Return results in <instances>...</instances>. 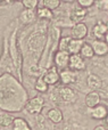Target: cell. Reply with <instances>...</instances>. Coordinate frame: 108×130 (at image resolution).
I'll list each match as a JSON object with an SVG mask.
<instances>
[{
  "mask_svg": "<svg viewBox=\"0 0 108 130\" xmlns=\"http://www.w3.org/2000/svg\"><path fill=\"white\" fill-rule=\"evenodd\" d=\"M43 106H45V99L42 96L38 95V96L31 98L26 104V111L30 114H39L42 111Z\"/></svg>",
  "mask_w": 108,
  "mask_h": 130,
  "instance_id": "cell-1",
  "label": "cell"
},
{
  "mask_svg": "<svg viewBox=\"0 0 108 130\" xmlns=\"http://www.w3.org/2000/svg\"><path fill=\"white\" fill-rule=\"evenodd\" d=\"M77 79H79V76H77L76 72L71 69H63L59 72V80L65 86L75 83L77 81Z\"/></svg>",
  "mask_w": 108,
  "mask_h": 130,
  "instance_id": "cell-2",
  "label": "cell"
},
{
  "mask_svg": "<svg viewBox=\"0 0 108 130\" xmlns=\"http://www.w3.org/2000/svg\"><path fill=\"white\" fill-rule=\"evenodd\" d=\"M68 67L73 71H82L85 69V62L84 58L80 54H73L70 55L68 59Z\"/></svg>",
  "mask_w": 108,
  "mask_h": 130,
  "instance_id": "cell-3",
  "label": "cell"
},
{
  "mask_svg": "<svg viewBox=\"0 0 108 130\" xmlns=\"http://www.w3.org/2000/svg\"><path fill=\"white\" fill-rule=\"evenodd\" d=\"M88 34V26L84 23H75V25L72 27V38L77 40H83Z\"/></svg>",
  "mask_w": 108,
  "mask_h": 130,
  "instance_id": "cell-4",
  "label": "cell"
},
{
  "mask_svg": "<svg viewBox=\"0 0 108 130\" xmlns=\"http://www.w3.org/2000/svg\"><path fill=\"white\" fill-rule=\"evenodd\" d=\"M91 47H92L93 54L97 55V56H105L107 55L108 52V45L106 41L100 40V39H95L91 43Z\"/></svg>",
  "mask_w": 108,
  "mask_h": 130,
  "instance_id": "cell-5",
  "label": "cell"
},
{
  "mask_svg": "<svg viewBox=\"0 0 108 130\" xmlns=\"http://www.w3.org/2000/svg\"><path fill=\"white\" fill-rule=\"evenodd\" d=\"M68 59H70V54L67 52L58 50L55 55V64L60 69H66L68 66Z\"/></svg>",
  "mask_w": 108,
  "mask_h": 130,
  "instance_id": "cell-6",
  "label": "cell"
},
{
  "mask_svg": "<svg viewBox=\"0 0 108 130\" xmlns=\"http://www.w3.org/2000/svg\"><path fill=\"white\" fill-rule=\"evenodd\" d=\"M42 79L45 80V82L47 83L48 86L56 85V83L59 81V73L57 72L56 67H51V69H49L45 74H43Z\"/></svg>",
  "mask_w": 108,
  "mask_h": 130,
  "instance_id": "cell-7",
  "label": "cell"
},
{
  "mask_svg": "<svg viewBox=\"0 0 108 130\" xmlns=\"http://www.w3.org/2000/svg\"><path fill=\"white\" fill-rule=\"evenodd\" d=\"M59 97H60L61 101H64L65 103H72V102L76 98V95H75L74 90L66 86V87H63L59 89Z\"/></svg>",
  "mask_w": 108,
  "mask_h": 130,
  "instance_id": "cell-8",
  "label": "cell"
},
{
  "mask_svg": "<svg viewBox=\"0 0 108 130\" xmlns=\"http://www.w3.org/2000/svg\"><path fill=\"white\" fill-rule=\"evenodd\" d=\"M84 103H85L87 107L89 108H93L95 106L99 105L100 103V95L97 91H91L89 94H87L85 99H84Z\"/></svg>",
  "mask_w": 108,
  "mask_h": 130,
  "instance_id": "cell-9",
  "label": "cell"
},
{
  "mask_svg": "<svg viewBox=\"0 0 108 130\" xmlns=\"http://www.w3.org/2000/svg\"><path fill=\"white\" fill-rule=\"evenodd\" d=\"M87 85L92 91H97L98 89L102 87V80L96 74H90L87 78Z\"/></svg>",
  "mask_w": 108,
  "mask_h": 130,
  "instance_id": "cell-10",
  "label": "cell"
},
{
  "mask_svg": "<svg viewBox=\"0 0 108 130\" xmlns=\"http://www.w3.org/2000/svg\"><path fill=\"white\" fill-rule=\"evenodd\" d=\"M107 32H108L107 24H105V23H102V22H98L92 29L93 36L97 39H100V40H101V38L107 36Z\"/></svg>",
  "mask_w": 108,
  "mask_h": 130,
  "instance_id": "cell-11",
  "label": "cell"
},
{
  "mask_svg": "<svg viewBox=\"0 0 108 130\" xmlns=\"http://www.w3.org/2000/svg\"><path fill=\"white\" fill-rule=\"evenodd\" d=\"M91 117L95 120H101L107 117V107L104 105H97L91 108Z\"/></svg>",
  "mask_w": 108,
  "mask_h": 130,
  "instance_id": "cell-12",
  "label": "cell"
},
{
  "mask_svg": "<svg viewBox=\"0 0 108 130\" xmlns=\"http://www.w3.org/2000/svg\"><path fill=\"white\" fill-rule=\"evenodd\" d=\"M82 45H83V40H77V39H73L71 38L70 43H68V48H67V53L70 55L73 54H79L80 49H81Z\"/></svg>",
  "mask_w": 108,
  "mask_h": 130,
  "instance_id": "cell-13",
  "label": "cell"
},
{
  "mask_svg": "<svg viewBox=\"0 0 108 130\" xmlns=\"http://www.w3.org/2000/svg\"><path fill=\"white\" fill-rule=\"evenodd\" d=\"M85 16H87V9L82 8V7H77L71 14V20L75 23H80L84 20Z\"/></svg>",
  "mask_w": 108,
  "mask_h": 130,
  "instance_id": "cell-14",
  "label": "cell"
},
{
  "mask_svg": "<svg viewBox=\"0 0 108 130\" xmlns=\"http://www.w3.org/2000/svg\"><path fill=\"white\" fill-rule=\"evenodd\" d=\"M47 117L49 118V120L52 123H60L63 121V113L59 108H51V110L48 111Z\"/></svg>",
  "mask_w": 108,
  "mask_h": 130,
  "instance_id": "cell-15",
  "label": "cell"
},
{
  "mask_svg": "<svg viewBox=\"0 0 108 130\" xmlns=\"http://www.w3.org/2000/svg\"><path fill=\"white\" fill-rule=\"evenodd\" d=\"M35 16L36 14L33 9H25L20 14V21H22L23 24H29V23L33 22L35 20Z\"/></svg>",
  "mask_w": 108,
  "mask_h": 130,
  "instance_id": "cell-16",
  "label": "cell"
},
{
  "mask_svg": "<svg viewBox=\"0 0 108 130\" xmlns=\"http://www.w3.org/2000/svg\"><path fill=\"white\" fill-rule=\"evenodd\" d=\"M11 126H13V130H31V127L27 123V121L22 119V118L14 119Z\"/></svg>",
  "mask_w": 108,
  "mask_h": 130,
  "instance_id": "cell-17",
  "label": "cell"
},
{
  "mask_svg": "<svg viewBox=\"0 0 108 130\" xmlns=\"http://www.w3.org/2000/svg\"><path fill=\"white\" fill-rule=\"evenodd\" d=\"M79 54L81 55L83 58H91V57L95 56L91 45H90V43H87V42H83V45H82V47H81V49H80Z\"/></svg>",
  "mask_w": 108,
  "mask_h": 130,
  "instance_id": "cell-18",
  "label": "cell"
},
{
  "mask_svg": "<svg viewBox=\"0 0 108 130\" xmlns=\"http://www.w3.org/2000/svg\"><path fill=\"white\" fill-rule=\"evenodd\" d=\"M14 121V118L11 117L10 114H8V113H0V126L1 127H9L11 126V123H13Z\"/></svg>",
  "mask_w": 108,
  "mask_h": 130,
  "instance_id": "cell-19",
  "label": "cell"
},
{
  "mask_svg": "<svg viewBox=\"0 0 108 130\" xmlns=\"http://www.w3.org/2000/svg\"><path fill=\"white\" fill-rule=\"evenodd\" d=\"M35 14L38 17L42 18V20H51L52 18V10H49L48 8H45V7L39 8Z\"/></svg>",
  "mask_w": 108,
  "mask_h": 130,
  "instance_id": "cell-20",
  "label": "cell"
},
{
  "mask_svg": "<svg viewBox=\"0 0 108 130\" xmlns=\"http://www.w3.org/2000/svg\"><path fill=\"white\" fill-rule=\"evenodd\" d=\"M42 5L45 8H48L49 10H55L59 7L60 0H42Z\"/></svg>",
  "mask_w": 108,
  "mask_h": 130,
  "instance_id": "cell-21",
  "label": "cell"
},
{
  "mask_svg": "<svg viewBox=\"0 0 108 130\" xmlns=\"http://www.w3.org/2000/svg\"><path fill=\"white\" fill-rule=\"evenodd\" d=\"M34 88H35V90H38L39 92H47L48 91V85L45 82V80H43L42 78H39L38 80L35 81Z\"/></svg>",
  "mask_w": 108,
  "mask_h": 130,
  "instance_id": "cell-22",
  "label": "cell"
},
{
  "mask_svg": "<svg viewBox=\"0 0 108 130\" xmlns=\"http://www.w3.org/2000/svg\"><path fill=\"white\" fill-rule=\"evenodd\" d=\"M70 40H71L70 37H64V38H61L60 40H59V43H58V49L61 50V52H67Z\"/></svg>",
  "mask_w": 108,
  "mask_h": 130,
  "instance_id": "cell-23",
  "label": "cell"
},
{
  "mask_svg": "<svg viewBox=\"0 0 108 130\" xmlns=\"http://www.w3.org/2000/svg\"><path fill=\"white\" fill-rule=\"evenodd\" d=\"M23 6L26 9H35L39 5V0H22Z\"/></svg>",
  "mask_w": 108,
  "mask_h": 130,
  "instance_id": "cell-24",
  "label": "cell"
},
{
  "mask_svg": "<svg viewBox=\"0 0 108 130\" xmlns=\"http://www.w3.org/2000/svg\"><path fill=\"white\" fill-rule=\"evenodd\" d=\"M77 4H79L80 7L82 8H89V7L93 6L95 4V0H77Z\"/></svg>",
  "mask_w": 108,
  "mask_h": 130,
  "instance_id": "cell-25",
  "label": "cell"
},
{
  "mask_svg": "<svg viewBox=\"0 0 108 130\" xmlns=\"http://www.w3.org/2000/svg\"><path fill=\"white\" fill-rule=\"evenodd\" d=\"M97 6H98V9H99V10L106 11L108 9V0H99Z\"/></svg>",
  "mask_w": 108,
  "mask_h": 130,
  "instance_id": "cell-26",
  "label": "cell"
},
{
  "mask_svg": "<svg viewBox=\"0 0 108 130\" xmlns=\"http://www.w3.org/2000/svg\"><path fill=\"white\" fill-rule=\"evenodd\" d=\"M93 130H107V128L105 126H101V124H100V126L95 127V129H93Z\"/></svg>",
  "mask_w": 108,
  "mask_h": 130,
  "instance_id": "cell-27",
  "label": "cell"
},
{
  "mask_svg": "<svg viewBox=\"0 0 108 130\" xmlns=\"http://www.w3.org/2000/svg\"><path fill=\"white\" fill-rule=\"evenodd\" d=\"M60 1H64V2H74L76 0H60Z\"/></svg>",
  "mask_w": 108,
  "mask_h": 130,
  "instance_id": "cell-28",
  "label": "cell"
},
{
  "mask_svg": "<svg viewBox=\"0 0 108 130\" xmlns=\"http://www.w3.org/2000/svg\"><path fill=\"white\" fill-rule=\"evenodd\" d=\"M7 1H16V0H7Z\"/></svg>",
  "mask_w": 108,
  "mask_h": 130,
  "instance_id": "cell-29",
  "label": "cell"
},
{
  "mask_svg": "<svg viewBox=\"0 0 108 130\" xmlns=\"http://www.w3.org/2000/svg\"><path fill=\"white\" fill-rule=\"evenodd\" d=\"M1 1H4V0H0V2H1Z\"/></svg>",
  "mask_w": 108,
  "mask_h": 130,
  "instance_id": "cell-30",
  "label": "cell"
}]
</instances>
